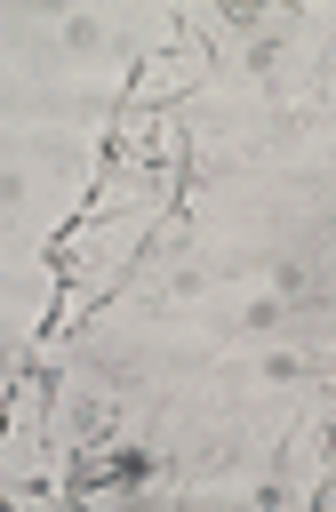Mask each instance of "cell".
Returning <instances> with one entry per match:
<instances>
[{"instance_id":"cell-1","label":"cell","mask_w":336,"mask_h":512,"mask_svg":"<svg viewBox=\"0 0 336 512\" xmlns=\"http://www.w3.org/2000/svg\"><path fill=\"white\" fill-rule=\"evenodd\" d=\"M80 432H88V440L120 432V400H88V408H80Z\"/></svg>"}]
</instances>
